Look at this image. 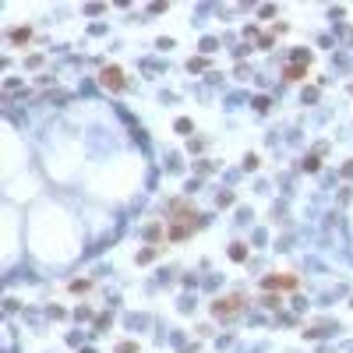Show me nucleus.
Listing matches in <instances>:
<instances>
[{
    "label": "nucleus",
    "mask_w": 353,
    "mask_h": 353,
    "mask_svg": "<svg viewBox=\"0 0 353 353\" xmlns=\"http://www.w3.org/2000/svg\"><path fill=\"white\" fill-rule=\"evenodd\" d=\"M166 223H170V240H187L194 230L205 226V216H201L187 198H176V201H170Z\"/></svg>",
    "instance_id": "f257e3e1"
},
{
    "label": "nucleus",
    "mask_w": 353,
    "mask_h": 353,
    "mask_svg": "<svg viewBox=\"0 0 353 353\" xmlns=\"http://www.w3.org/2000/svg\"><path fill=\"white\" fill-rule=\"evenodd\" d=\"M244 307H248V293H226V297H219V300L212 304V314H216L219 322H233Z\"/></svg>",
    "instance_id": "f03ea898"
},
{
    "label": "nucleus",
    "mask_w": 353,
    "mask_h": 353,
    "mask_svg": "<svg viewBox=\"0 0 353 353\" xmlns=\"http://www.w3.org/2000/svg\"><path fill=\"white\" fill-rule=\"evenodd\" d=\"M297 286H300V279L290 275V272H283V275H265L262 279V290H268V293H272V290H297Z\"/></svg>",
    "instance_id": "7ed1b4c3"
},
{
    "label": "nucleus",
    "mask_w": 353,
    "mask_h": 353,
    "mask_svg": "<svg viewBox=\"0 0 353 353\" xmlns=\"http://www.w3.org/2000/svg\"><path fill=\"white\" fill-rule=\"evenodd\" d=\"M99 82H102L106 88H113V92H124V88H127V82H124V71H120V67H102Z\"/></svg>",
    "instance_id": "20e7f679"
},
{
    "label": "nucleus",
    "mask_w": 353,
    "mask_h": 353,
    "mask_svg": "<svg viewBox=\"0 0 353 353\" xmlns=\"http://www.w3.org/2000/svg\"><path fill=\"white\" fill-rule=\"evenodd\" d=\"M304 67H307V53H297V64H290L283 75H286V82H297L300 75H304Z\"/></svg>",
    "instance_id": "39448f33"
},
{
    "label": "nucleus",
    "mask_w": 353,
    "mask_h": 353,
    "mask_svg": "<svg viewBox=\"0 0 353 353\" xmlns=\"http://www.w3.org/2000/svg\"><path fill=\"white\" fill-rule=\"evenodd\" d=\"M230 258H233V262H244V258H248L244 244H233V248H230Z\"/></svg>",
    "instance_id": "423d86ee"
},
{
    "label": "nucleus",
    "mask_w": 353,
    "mask_h": 353,
    "mask_svg": "<svg viewBox=\"0 0 353 353\" xmlns=\"http://www.w3.org/2000/svg\"><path fill=\"white\" fill-rule=\"evenodd\" d=\"M25 39H28V28H14L11 32V43H25Z\"/></svg>",
    "instance_id": "0eeeda50"
},
{
    "label": "nucleus",
    "mask_w": 353,
    "mask_h": 353,
    "mask_svg": "<svg viewBox=\"0 0 353 353\" xmlns=\"http://www.w3.org/2000/svg\"><path fill=\"white\" fill-rule=\"evenodd\" d=\"M117 353H138V346H134V343H120V346H117Z\"/></svg>",
    "instance_id": "6e6552de"
}]
</instances>
